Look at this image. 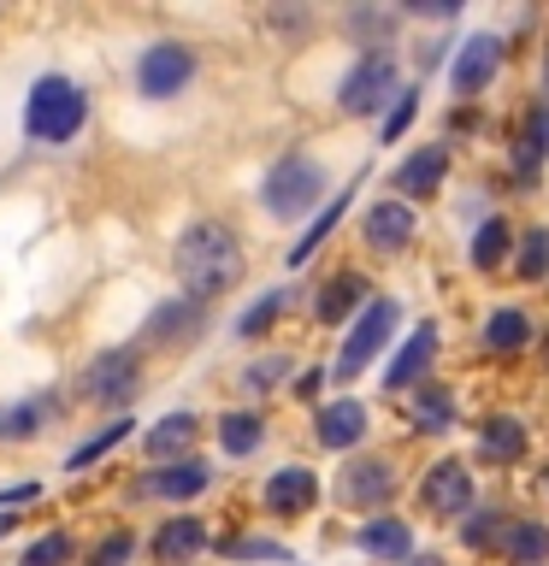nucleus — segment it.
<instances>
[{
    "mask_svg": "<svg viewBox=\"0 0 549 566\" xmlns=\"http://www.w3.org/2000/svg\"><path fill=\"white\" fill-rule=\"evenodd\" d=\"M172 265H177V277H184L189 301H213L242 277V242L230 237V224L201 219V224H189L184 237H177Z\"/></svg>",
    "mask_w": 549,
    "mask_h": 566,
    "instance_id": "nucleus-1",
    "label": "nucleus"
},
{
    "mask_svg": "<svg viewBox=\"0 0 549 566\" xmlns=\"http://www.w3.org/2000/svg\"><path fill=\"white\" fill-rule=\"evenodd\" d=\"M396 95H402V65L390 48H366L361 60L349 65V77L336 83V106H343L349 118L384 113V106H396Z\"/></svg>",
    "mask_w": 549,
    "mask_h": 566,
    "instance_id": "nucleus-2",
    "label": "nucleus"
},
{
    "mask_svg": "<svg viewBox=\"0 0 549 566\" xmlns=\"http://www.w3.org/2000/svg\"><path fill=\"white\" fill-rule=\"evenodd\" d=\"M319 201H325V166H319L313 154H283L260 184V207L272 212V219H301V212H313Z\"/></svg>",
    "mask_w": 549,
    "mask_h": 566,
    "instance_id": "nucleus-3",
    "label": "nucleus"
},
{
    "mask_svg": "<svg viewBox=\"0 0 549 566\" xmlns=\"http://www.w3.org/2000/svg\"><path fill=\"white\" fill-rule=\"evenodd\" d=\"M89 118V95L71 77H42L24 101V124L35 142H71Z\"/></svg>",
    "mask_w": 549,
    "mask_h": 566,
    "instance_id": "nucleus-4",
    "label": "nucleus"
},
{
    "mask_svg": "<svg viewBox=\"0 0 549 566\" xmlns=\"http://www.w3.org/2000/svg\"><path fill=\"white\" fill-rule=\"evenodd\" d=\"M402 325V301H390V295H372L366 307H361V318L349 325V336H343V354H336V366H331V384H354L361 371L379 360V348L390 343V331Z\"/></svg>",
    "mask_w": 549,
    "mask_h": 566,
    "instance_id": "nucleus-5",
    "label": "nucleus"
},
{
    "mask_svg": "<svg viewBox=\"0 0 549 566\" xmlns=\"http://www.w3.org/2000/svg\"><path fill=\"white\" fill-rule=\"evenodd\" d=\"M473 502H478V478H473V467L467 460H437L432 472L419 478V507L432 513V520H467L473 513Z\"/></svg>",
    "mask_w": 549,
    "mask_h": 566,
    "instance_id": "nucleus-6",
    "label": "nucleus"
},
{
    "mask_svg": "<svg viewBox=\"0 0 549 566\" xmlns=\"http://www.w3.org/2000/svg\"><path fill=\"white\" fill-rule=\"evenodd\" d=\"M496 71H503V35H490V30L467 35V42L455 48V60H449L455 101H478V95L496 83Z\"/></svg>",
    "mask_w": 549,
    "mask_h": 566,
    "instance_id": "nucleus-7",
    "label": "nucleus"
},
{
    "mask_svg": "<svg viewBox=\"0 0 549 566\" xmlns=\"http://www.w3.org/2000/svg\"><path fill=\"white\" fill-rule=\"evenodd\" d=\"M189 77H195V53H189L184 42H154V48L136 60V88H142L148 101L184 95Z\"/></svg>",
    "mask_w": 549,
    "mask_h": 566,
    "instance_id": "nucleus-8",
    "label": "nucleus"
},
{
    "mask_svg": "<svg viewBox=\"0 0 549 566\" xmlns=\"http://www.w3.org/2000/svg\"><path fill=\"white\" fill-rule=\"evenodd\" d=\"M432 360H437V325L432 318H425V325H414L407 331V343L396 348V360L384 366V389H407V396H414L419 384H432Z\"/></svg>",
    "mask_w": 549,
    "mask_h": 566,
    "instance_id": "nucleus-9",
    "label": "nucleus"
},
{
    "mask_svg": "<svg viewBox=\"0 0 549 566\" xmlns=\"http://www.w3.org/2000/svg\"><path fill=\"white\" fill-rule=\"evenodd\" d=\"M361 237H366L372 254H402V248L419 237V219L407 201H372L366 219H361Z\"/></svg>",
    "mask_w": 549,
    "mask_h": 566,
    "instance_id": "nucleus-10",
    "label": "nucleus"
},
{
    "mask_svg": "<svg viewBox=\"0 0 549 566\" xmlns=\"http://www.w3.org/2000/svg\"><path fill=\"white\" fill-rule=\"evenodd\" d=\"M443 177H449V142H425V148H414L396 166V189H402V201L414 207V201H432L443 189Z\"/></svg>",
    "mask_w": 549,
    "mask_h": 566,
    "instance_id": "nucleus-11",
    "label": "nucleus"
},
{
    "mask_svg": "<svg viewBox=\"0 0 549 566\" xmlns=\"http://www.w3.org/2000/svg\"><path fill=\"white\" fill-rule=\"evenodd\" d=\"M336 495H343L349 507H384L390 495H396V467L379 454H366V460H349L343 478H336Z\"/></svg>",
    "mask_w": 549,
    "mask_h": 566,
    "instance_id": "nucleus-12",
    "label": "nucleus"
},
{
    "mask_svg": "<svg viewBox=\"0 0 549 566\" xmlns=\"http://www.w3.org/2000/svg\"><path fill=\"white\" fill-rule=\"evenodd\" d=\"M136 371H142L136 348H106L101 360L83 371V396L89 401H131L136 396Z\"/></svg>",
    "mask_w": 549,
    "mask_h": 566,
    "instance_id": "nucleus-13",
    "label": "nucleus"
},
{
    "mask_svg": "<svg viewBox=\"0 0 549 566\" xmlns=\"http://www.w3.org/2000/svg\"><path fill=\"white\" fill-rule=\"evenodd\" d=\"M366 431H372V413H366V401H354V396L319 407V419H313V437L336 454H349L354 442H366Z\"/></svg>",
    "mask_w": 549,
    "mask_h": 566,
    "instance_id": "nucleus-14",
    "label": "nucleus"
},
{
    "mask_svg": "<svg viewBox=\"0 0 549 566\" xmlns=\"http://www.w3.org/2000/svg\"><path fill=\"white\" fill-rule=\"evenodd\" d=\"M313 502H319V478L308 467H278L266 478V507L278 520H301V513H313Z\"/></svg>",
    "mask_w": 549,
    "mask_h": 566,
    "instance_id": "nucleus-15",
    "label": "nucleus"
},
{
    "mask_svg": "<svg viewBox=\"0 0 549 566\" xmlns=\"http://www.w3.org/2000/svg\"><path fill=\"white\" fill-rule=\"evenodd\" d=\"M354 543H361V555L372 560H414V525L396 520V513H379V520H366L361 531H354Z\"/></svg>",
    "mask_w": 549,
    "mask_h": 566,
    "instance_id": "nucleus-16",
    "label": "nucleus"
},
{
    "mask_svg": "<svg viewBox=\"0 0 549 566\" xmlns=\"http://www.w3.org/2000/svg\"><path fill=\"white\" fill-rule=\"evenodd\" d=\"M543 159H549V101L526 106V118H520V142H514V171H520V184H526V189L538 184Z\"/></svg>",
    "mask_w": 549,
    "mask_h": 566,
    "instance_id": "nucleus-17",
    "label": "nucleus"
},
{
    "mask_svg": "<svg viewBox=\"0 0 549 566\" xmlns=\"http://www.w3.org/2000/svg\"><path fill=\"white\" fill-rule=\"evenodd\" d=\"M213 484V472H207V460H172L166 472H148L142 478V490L148 495H159V502H195V495H201Z\"/></svg>",
    "mask_w": 549,
    "mask_h": 566,
    "instance_id": "nucleus-18",
    "label": "nucleus"
},
{
    "mask_svg": "<svg viewBox=\"0 0 549 566\" xmlns=\"http://www.w3.org/2000/svg\"><path fill=\"white\" fill-rule=\"evenodd\" d=\"M455 413H460V401H455V389H443V384H419L414 396H407V419H414L419 437L455 431Z\"/></svg>",
    "mask_w": 549,
    "mask_h": 566,
    "instance_id": "nucleus-19",
    "label": "nucleus"
},
{
    "mask_svg": "<svg viewBox=\"0 0 549 566\" xmlns=\"http://www.w3.org/2000/svg\"><path fill=\"white\" fill-rule=\"evenodd\" d=\"M478 454H485L490 467H514V460L526 454V424L514 413H490L478 424Z\"/></svg>",
    "mask_w": 549,
    "mask_h": 566,
    "instance_id": "nucleus-20",
    "label": "nucleus"
},
{
    "mask_svg": "<svg viewBox=\"0 0 549 566\" xmlns=\"http://www.w3.org/2000/svg\"><path fill=\"white\" fill-rule=\"evenodd\" d=\"M496 548L508 555V566H549V525L543 520H508Z\"/></svg>",
    "mask_w": 549,
    "mask_h": 566,
    "instance_id": "nucleus-21",
    "label": "nucleus"
},
{
    "mask_svg": "<svg viewBox=\"0 0 549 566\" xmlns=\"http://www.w3.org/2000/svg\"><path fill=\"white\" fill-rule=\"evenodd\" d=\"M366 301V277L361 272H336L325 290H319V301H313V318L319 325H349V313Z\"/></svg>",
    "mask_w": 549,
    "mask_h": 566,
    "instance_id": "nucleus-22",
    "label": "nucleus"
},
{
    "mask_svg": "<svg viewBox=\"0 0 549 566\" xmlns=\"http://www.w3.org/2000/svg\"><path fill=\"white\" fill-rule=\"evenodd\" d=\"M467 260H473V272H503V265L514 260V224L496 212V219H485L473 230V248H467Z\"/></svg>",
    "mask_w": 549,
    "mask_h": 566,
    "instance_id": "nucleus-23",
    "label": "nucleus"
},
{
    "mask_svg": "<svg viewBox=\"0 0 549 566\" xmlns=\"http://www.w3.org/2000/svg\"><path fill=\"white\" fill-rule=\"evenodd\" d=\"M201 548H207V525L201 520H166L159 537H154V560L177 566V560H195Z\"/></svg>",
    "mask_w": 549,
    "mask_h": 566,
    "instance_id": "nucleus-24",
    "label": "nucleus"
},
{
    "mask_svg": "<svg viewBox=\"0 0 549 566\" xmlns=\"http://www.w3.org/2000/svg\"><path fill=\"white\" fill-rule=\"evenodd\" d=\"M53 413H60V396H30L18 407H0V437H7V442H30Z\"/></svg>",
    "mask_w": 549,
    "mask_h": 566,
    "instance_id": "nucleus-25",
    "label": "nucleus"
},
{
    "mask_svg": "<svg viewBox=\"0 0 549 566\" xmlns=\"http://www.w3.org/2000/svg\"><path fill=\"white\" fill-rule=\"evenodd\" d=\"M531 343V318L520 307H490L485 313V348L490 354H520Z\"/></svg>",
    "mask_w": 549,
    "mask_h": 566,
    "instance_id": "nucleus-26",
    "label": "nucleus"
},
{
    "mask_svg": "<svg viewBox=\"0 0 549 566\" xmlns=\"http://www.w3.org/2000/svg\"><path fill=\"white\" fill-rule=\"evenodd\" d=\"M195 431H201V419H195V413H166L148 431V460H172V454L195 449Z\"/></svg>",
    "mask_w": 549,
    "mask_h": 566,
    "instance_id": "nucleus-27",
    "label": "nucleus"
},
{
    "mask_svg": "<svg viewBox=\"0 0 549 566\" xmlns=\"http://www.w3.org/2000/svg\"><path fill=\"white\" fill-rule=\"evenodd\" d=\"M549 272V224H531L514 237V277L520 283H543Z\"/></svg>",
    "mask_w": 549,
    "mask_h": 566,
    "instance_id": "nucleus-28",
    "label": "nucleus"
},
{
    "mask_svg": "<svg viewBox=\"0 0 549 566\" xmlns=\"http://www.w3.org/2000/svg\"><path fill=\"white\" fill-rule=\"evenodd\" d=\"M343 212H349V189H336V195H331V201H325V207H319V212H313V224H308V237H301V242L290 248V265H301V260H308V254H313V248H319V242H325V237H331V230H336V219H343Z\"/></svg>",
    "mask_w": 549,
    "mask_h": 566,
    "instance_id": "nucleus-29",
    "label": "nucleus"
},
{
    "mask_svg": "<svg viewBox=\"0 0 549 566\" xmlns=\"http://www.w3.org/2000/svg\"><path fill=\"white\" fill-rule=\"evenodd\" d=\"M219 442H225V454H255L260 442H266V424H260V413H225L219 419Z\"/></svg>",
    "mask_w": 549,
    "mask_h": 566,
    "instance_id": "nucleus-30",
    "label": "nucleus"
},
{
    "mask_svg": "<svg viewBox=\"0 0 549 566\" xmlns=\"http://www.w3.org/2000/svg\"><path fill=\"white\" fill-rule=\"evenodd\" d=\"M283 301H290V290H266V295L255 301V307H248V313L237 318V336H242V343H255V336H266V331L278 325Z\"/></svg>",
    "mask_w": 549,
    "mask_h": 566,
    "instance_id": "nucleus-31",
    "label": "nucleus"
},
{
    "mask_svg": "<svg viewBox=\"0 0 549 566\" xmlns=\"http://www.w3.org/2000/svg\"><path fill=\"white\" fill-rule=\"evenodd\" d=\"M195 325H201V301H189V295H184V301H172V307H159V313L148 318V331H154V336H189Z\"/></svg>",
    "mask_w": 549,
    "mask_h": 566,
    "instance_id": "nucleus-32",
    "label": "nucleus"
},
{
    "mask_svg": "<svg viewBox=\"0 0 549 566\" xmlns=\"http://www.w3.org/2000/svg\"><path fill=\"white\" fill-rule=\"evenodd\" d=\"M460 543H467V548H496V543H503V513H496V507H473L467 520H460Z\"/></svg>",
    "mask_w": 549,
    "mask_h": 566,
    "instance_id": "nucleus-33",
    "label": "nucleus"
},
{
    "mask_svg": "<svg viewBox=\"0 0 549 566\" xmlns=\"http://www.w3.org/2000/svg\"><path fill=\"white\" fill-rule=\"evenodd\" d=\"M414 118H419V88L407 83L402 95H396V106L384 113V130H379V142H402V136H407V124H414Z\"/></svg>",
    "mask_w": 549,
    "mask_h": 566,
    "instance_id": "nucleus-34",
    "label": "nucleus"
},
{
    "mask_svg": "<svg viewBox=\"0 0 549 566\" xmlns=\"http://www.w3.org/2000/svg\"><path fill=\"white\" fill-rule=\"evenodd\" d=\"M290 371V354H272V360H255L242 371V389L248 396H266V389H278V378Z\"/></svg>",
    "mask_w": 549,
    "mask_h": 566,
    "instance_id": "nucleus-35",
    "label": "nucleus"
},
{
    "mask_svg": "<svg viewBox=\"0 0 549 566\" xmlns=\"http://www.w3.org/2000/svg\"><path fill=\"white\" fill-rule=\"evenodd\" d=\"M65 560H71V537H65V531H48V537H35L30 555H24V566H65Z\"/></svg>",
    "mask_w": 549,
    "mask_h": 566,
    "instance_id": "nucleus-36",
    "label": "nucleus"
},
{
    "mask_svg": "<svg viewBox=\"0 0 549 566\" xmlns=\"http://www.w3.org/2000/svg\"><path fill=\"white\" fill-rule=\"evenodd\" d=\"M131 555H136V537H131V531H113V537H101V543H95L89 566H124Z\"/></svg>",
    "mask_w": 549,
    "mask_h": 566,
    "instance_id": "nucleus-37",
    "label": "nucleus"
},
{
    "mask_svg": "<svg viewBox=\"0 0 549 566\" xmlns=\"http://www.w3.org/2000/svg\"><path fill=\"white\" fill-rule=\"evenodd\" d=\"M124 437H131V419H118V424H106V431L95 437V442H83V449L77 454H71V467H89V460H101L106 449H118V442Z\"/></svg>",
    "mask_w": 549,
    "mask_h": 566,
    "instance_id": "nucleus-38",
    "label": "nucleus"
},
{
    "mask_svg": "<svg viewBox=\"0 0 549 566\" xmlns=\"http://www.w3.org/2000/svg\"><path fill=\"white\" fill-rule=\"evenodd\" d=\"M225 555H237V560H290V548L266 543V537H237V543H225Z\"/></svg>",
    "mask_w": 549,
    "mask_h": 566,
    "instance_id": "nucleus-39",
    "label": "nucleus"
},
{
    "mask_svg": "<svg viewBox=\"0 0 549 566\" xmlns=\"http://www.w3.org/2000/svg\"><path fill=\"white\" fill-rule=\"evenodd\" d=\"M325 378H331V371H319V366H313V371H301L296 396H308V401H313V396H319V384H325Z\"/></svg>",
    "mask_w": 549,
    "mask_h": 566,
    "instance_id": "nucleus-40",
    "label": "nucleus"
},
{
    "mask_svg": "<svg viewBox=\"0 0 549 566\" xmlns=\"http://www.w3.org/2000/svg\"><path fill=\"white\" fill-rule=\"evenodd\" d=\"M407 566H443L437 555H414V560H407Z\"/></svg>",
    "mask_w": 549,
    "mask_h": 566,
    "instance_id": "nucleus-41",
    "label": "nucleus"
},
{
    "mask_svg": "<svg viewBox=\"0 0 549 566\" xmlns=\"http://www.w3.org/2000/svg\"><path fill=\"white\" fill-rule=\"evenodd\" d=\"M7 531H12V513H7V507H0V537H7Z\"/></svg>",
    "mask_w": 549,
    "mask_h": 566,
    "instance_id": "nucleus-42",
    "label": "nucleus"
}]
</instances>
